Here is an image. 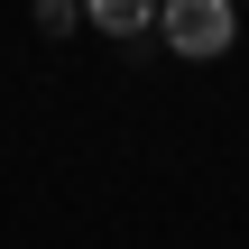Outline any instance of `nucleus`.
<instances>
[{
  "label": "nucleus",
  "mask_w": 249,
  "mask_h": 249,
  "mask_svg": "<svg viewBox=\"0 0 249 249\" xmlns=\"http://www.w3.org/2000/svg\"><path fill=\"white\" fill-rule=\"evenodd\" d=\"M157 28H166V46H176L185 65H213V55L240 37V9H231V0H157Z\"/></svg>",
  "instance_id": "f257e3e1"
},
{
  "label": "nucleus",
  "mask_w": 249,
  "mask_h": 249,
  "mask_svg": "<svg viewBox=\"0 0 249 249\" xmlns=\"http://www.w3.org/2000/svg\"><path fill=\"white\" fill-rule=\"evenodd\" d=\"M83 18H92L102 37H148V28H157V0H83Z\"/></svg>",
  "instance_id": "f03ea898"
},
{
  "label": "nucleus",
  "mask_w": 249,
  "mask_h": 249,
  "mask_svg": "<svg viewBox=\"0 0 249 249\" xmlns=\"http://www.w3.org/2000/svg\"><path fill=\"white\" fill-rule=\"evenodd\" d=\"M74 18H83V0H37V28H46V37H65Z\"/></svg>",
  "instance_id": "7ed1b4c3"
}]
</instances>
